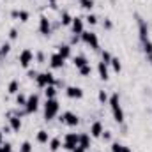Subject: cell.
<instances>
[{
  "label": "cell",
  "mask_w": 152,
  "mask_h": 152,
  "mask_svg": "<svg viewBox=\"0 0 152 152\" xmlns=\"http://www.w3.org/2000/svg\"><path fill=\"white\" fill-rule=\"evenodd\" d=\"M73 64H75L76 69H81L83 66H87V64H88V60H87V57H85V55H76V57H73Z\"/></svg>",
  "instance_id": "obj_22"
},
{
  "label": "cell",
  "mask_w": 152,
  "mask_h": 152,
  "mask_svg": "<svg viewBox=\"0 0 152 152\" xmlns=\"http://www.w3.org/2000/svg\"><path fill=\"white\" fill-rule=\"evenodd\" d=\"M108 99H110V96H108L104 90H99V92H97V101H99L101 104H106V103H108Z\"/></svg>",
  "instance_id": "obj_30"
},
{
  "label": "cell",
  "mask_w": 152,
  "mask_h": 152,
  "mask_svg": "<svg viewBox=\"0 0 152 152\" xmlns=\"http://www.w3.org/2000/svg\"><path fill=\"white\" fill-rule=\"evenodd\" d=\"M78 142H80V134L78 133H67L64 136V142H62V147L66 151H73L75 147H78Z\"/></svg>",
  "instance_id": "obj_7"
},
{
  "label": "cell",
  "mask_w": 152,
  "mask_h": 152,
  "mask_svg": "<svg viewBox=\"0 0 152 152\" xmlns=\"http://www.w3.org/2000/svg\"><path fill=\"white\" fill-rule=\"evenodd\" d=\"M78 4H80V7H83V9H87V11H92V7L96 5L94 0H78Z\"/></svg>",
  "instance_id": "obj_29"
},
{
  "label": "cell",
  "mask_w": 152,
  "mask_h": 152,
  "mask_svg": "<svg viewBox=\"0 0 152 152\" xmlns=\"http://www.w3.org/2000/svg\"><path fill=\"white\" fill-rule=\"evenodd\" d=\"M83 94H85L83 88L78 87V85H69V87H66V96H67L69 99H81Z\"/></svg>",
  "instance_id": "obj_10"
},
{
  "label": "cell",
  "mask_w": 152,
  "mask_h": 152,
  "mask_svg": "<svg viewBox=\"0 0 152 152\" xmlns=\"http://www.w3.org/2000/svg\"><path fill=\"white\" fill-rule=\"evenodd\" d=\"M85 152H87V151H85Z\"/></svg>",
  "instance_id": "obj_49"
},
{
  "label": "cell",
  "mask_w": 152,
  "mask_h": 152,
  "mask_svg": "<svg viewBox=\"0 0 152 152\" xmlns=\"http://www.w3.org/2000/svg\"><path fill=\"white\" fill-rule=\"evenodd\" d=\"M32 151H34V147H32L30 142H23V143L20 145V152H32Z\"/></svg>",
  "instance_id": "obj_34"
},
{
  "label": "cell",
  "mask_w": 152,
  "mask_h": 152,
  "mask_svg": "<svg viewBox=\"0 0 152 152\" xmlns=\"http://www.w3.org/2000/svg\"><path fill=\"white\" fill-rule=\"evenodd\" d=\"M37 71H36V69H28V71H27V76H28V78H30V80H36V78H37Z\"/></svg>",
  "instance_id": "obj_41"
},
{
  "label": "cell",
  "mask_w": 152,
  "mask_h": 152,
  "mask_svg": "<svg viewBox=\"0 0 152 152\" xmlns=\"http://www.w3.org/2000/svg\"><path fill=\"white\" fill-rule=\"evenodd\" d=\"M71 152H85V151H83V149H81V147L78 145V147H75V149H73V151H71Z\"/></svg>",
  "instance_id": "obj_45"
},
{
  "label": "cell",
  "mask_w": 152,
  "mask_h": 152,
  "mask_svg": "<svg viewBox=\"0 0 152 152\" xmlns=\"http://www.w3.org/2000/svg\"><path fill=\"white\" fill-rule=\"evenodd\" d=\"M60 112V103L57 101V97L53 99H46L44 103V120H53Z\"/></svg>",
  "instance_id": "obj_2"
},
{
  "label": "cell",
  "mask_w": 152,
  "mask_h": 152,
  "mask_svg": "<svg viewBox=\"0 0 152 152\" xmlns=\"http://www.w3.org/2000/svg\"><path fill=\"white\" fill-rule=\"evenodd\" d=\"M57 53H58V55H62V57L67 60V58L71 57V53H73L71 44H66V42H64V44H58V46H57Z\"/></svg>",
  "instance_id": "obj_17"
},
{
  "label": "cell",
  "mask_w": 152,
  "mask_h": 152,
  "mask_svg": "<svg viewBox=\"0 0 152 152\" xmlns=\"http://www.w3.org/2000/svg\"><path fill=\"white\" fill-rule=\"evenodd\" d=\"M64 64H66V58H64L62 55H58L57 51L50 55V67H51V69H62Z\"/></svg>",
  "instance_id": "obj_11"
},
{
  "label": "cell",
  "mask_w": 152,
  "mask_h": 152,
  "mask_svg": "<svg viewBox=\"0 0 152 152\" xmlns=\"http://www.w3.org/2000/svg\"><path fill=\"white\" fill-rule=\"evenodd\" d=\"M101 62H104L106 66H110V62H112V53L104 50V51L101 53Z\"/></svg>",
  "instance_id": "obj_32"
},
{
  "label": "cell",
  "mask_w": 152,
  "mask_h": 152,
  "mask_svg": "<svg viewBox=\"0 0 152 152\" xmlns=\"http://www.w3.org/2000/svg\"><path fill=\"white\" fill-rule=\"evenodd\" d=\"M85 20H87V23H88V25H97V20H99V18H97L94 12H88Z\"/></svg>",
  "instance_id": "obj_33"
},
{
  "label": "cell",
  "mask_w": 152,
  "mask_h": 152,
  "mask_svg": "<svg viewBox=\"0 0 152 152\" xmlns=\"http://www.w3.org/2000/svg\"><path fill=\"white\" fill-rule=\"evenodd\" d=\"M122 152H133V151H131L129 147H126V145H124V149H122Z\"/></svg>",
  "instance_id": "obj_47"
},
{
  "label": "cell",
  "mask_w": 152,
  "mask_h": 152,
  "mask_svg": "<svg viewBox=\"0 0 152 152\" xmlns=\"http://www.w3.org/2000/svg\"><path fill=\"white\" fill-rule=\"evenodd\" d=\"M48 147H50V151H51V152H57L60 147H62V140H60L58 136H53V138H50Z\"/></svg>",
  "instance_id": "obj_21"
},
{
  "label": "cell",
  "mask_w": 152,
  "mask_h": 152,
  "mask_svg": "<svg viewBox=\"0 0 152 152\" xmlns=\"http://www.w3.org/2000/svg\"><path fill=\"white\" fill-rule=\"evenodd\" d=\"M16 104H18V106H25V104H27V96L21 94V92H18V94H16Z\"/></svg>",
  "instance_id": "obj_31"
},
{
  "label": "cell",
  "mask_w": 152,
  "mask_h": 152,
  "mask_svg": "<svg viewBox=\"0 0 152 152\" xmlns=\"http://www.w3.org/2000/svg\"><path fill=\"white\" fill-rule=\"evenodd\" d=\"M36 58H37L39 64H44V62H46V60H44V53H42V51H37V53H36Z\"/></svg>",
  "instance_id": "obj_42"
},
{
  "label": "cell",
  "mask_w": 152,
  "mask_h": 152,
  "mask_svg": "<svg viewBox=\"0 0 152 152\" xmlns=\"http://www.w3.org/2000/svg\"><path fill=\"white\" fill-rule=\"evenodd\" d=\"M55 81H57V78H55V75H53L51 71L39 73L37 78H36V85H37L39 88H46V87H50V85H55Z\"/></svg>",
  "instance_id": "obj_3"
},
{
  "label": "cell",
  "mask_w": 152,
  "mask_h": 152,
  "mask_svg": "<svg viewBox=\"0 0 152 152\" xmlns=\"http://www.w3.org/2000/svg\"><path fill=\"white\" fill-rule=\"evenodd\" d=\"M18 34H20L18 28H11V30H9V39H11V41H16V39H18Z\"/></svg>",
  "instance_id": "obj_38"
},
{
  "label": "cell",
  "mask_w": 152,
  "mask_h": 152,
  "mask_svg": "<svg viewBox=\"0 0 152 152\" xmlns=\"http://www.w3.org/2000/svg\"><path fill=\"white\" fill-rule=\"evenodd\" d=\"M57 87L55 85H50V87H46L44 88V96H46V99H53V97H57Z\"/></svg>",
  "instance_id": "obj_27"
},
{
  "label": "cell",
  "mask_w": 152,
  "mask_h": 152,
  "mask_svg": "<svg viewBox=\"0 0 152 152\" xmlns=\"http://www.w3.org/2000/svg\"><path fill=\"white\" fill-rule=\"evenodd\" d=\"M9 51H11V42H9V41H4V42L0 44V60H4V58L9 55Z\"/></svg>",
  "instance_id": "obj_24"
},
{
  "label": "cell",
  "mask_w": 152,
  "mask_h": 152,
  "mask_svg": "<svg viewBox=\"0 0 152 152\" xmlns=\"http://www.w3.org/2000/svg\"><path fill=\"white\" fill-rule=\"evenodd\" d=\"M97 73H99V78L101 80H110V71H108V66L104 64V62H99L97 64Z\"/></svg>",
  "instance_id": "obj_19"
},
{
  "label": "cell",
  "mask_w": 152,
  "mask_h": 152,
  "mask_svg": "<svg viewBox=\"0 0 152 152\" xmlns=\"http://www.w3.org/2000/svg\"><path fill=\"white\" fill-rule=\"evenodd\" d=\"M0 143H4V133H2V129H0Z\"/></svg>",
  "instance_id": "obj_46"
},
{
  "label": "cell",
  "mask_w": 152,
  "mask_h": 152,
  "mask_svg": "<svg viewBox=\"0 0 152 152\" xmlns=\"http://www.w3.org/2000/svg\"><path fill=\"white\" fill-rule=\"evenodd\" d=\"M122 149H124V145L120 142H112V145H110V151L112 152H122Z\"/></svg>",
  "instance_id": "obj_36"
},
{
  "label": "cell",
  "mask_w": 152,
  "mask_h": 152,
  "mask_svg": "<svg viewBox=\"0 0 152 152\" xmlns=\"http://www.w3.org/2000/svg\"><path fill=\"white\" fill-rule=\"evenodd\" d=\"M110 66H112V69H113L115 73H120V71H122V64H120V58H118V57H112Z\"/></svg>",
  "instance_id": "obj_28"
},
{
  "label": "cell",
  "mask_w": 152,
  "mask_h": 152,
  "mask_svg": "<svg viewBox=\"0 0 152 152\" xmlns=\"http://www.w3.org/2000/svg\"><path fill=\"white\" fill-rule=\"evenodd\" d=\"M80 39H81V42H85L87 46H90L92 50H99V39H97V34L96 32H90V30H83L81 32V36H80Z\"/></svg>",
  "instance_id": "obj_4"
},
{
  "label": "cell",
  "mask_w": 152,
  "mask_h": 152,
  "mask_svg": "<svg viewBox=\"0 0 152 152\" xmlns=\"http://www.w3.org/2000/svg\"><path fill=\"white\" fill-rule=\"evenodd\" d=\"M9 126H11V129L12 131H20L21 129V117L20 115H16V113H11L9 115Z\"/></svg>",
  "instance_id": "obj_16"
},
{
  "label": "cell",
  "mask_w": 152,
  "mask_h": 152,
  "mask_svg": "<svg viewBox=\"0 0 152 152\" xmlns=\"http://www.w3.org/2000/svg\"><path fill=\"white\" fill-rule=\"evenodd\" d=\"M108 104H110V108H112V115H113L115 122H117V124H124L126 115H124L122 104H120V96H118V92H113V94L110 96Z\"/></svg>",
  "instance_id": "obj_1"
},
{
  "label": "cell",
  "mask_w": 152,
  "mask_h": 152,
  "mask_svg": "<svg viewBox=\"0 0 152 152\" xmlns=\"http://www.w3.org/2000/svg\"><path fill=\"white\" fill-rule=\"evenodd\" d=\"M11 16L14 18V20H20V21H28V18H30V12L28 11H25V9H14V11H11Z\"/></svg>",
  "instance_id": "obj_15"
},
{
  "label": "cell",
  "mask_w": 152,
  "mask_h": 152,
  "mask_svg": "<svg viewBox=\"0 0 152 152\" xmlns=\"http://www.w3.org/2000/svg\"><path fill=\"white\" fill-rule=\"evenodd\" d=\"M71 30H73V34H76V36H81V32L85 30V28H83V18H80V16H73Z\"/></svg>",
  "instance_id": "obj_14"
},
{
  "label": "cell",
  "mask_w": 152,
  "mask_h": 152,
  "mask_svg": "<svg viewBox=\"0 0 152 152\" xmlns=\"http://www.w3.org/2000/svg\"><path fill=\"white\" fill-rule=\"evenodd\" d=\"M101 138H103L104 142H110V140H112V131H103Z\"/></svg>",
  "instance_id": "obj_40"
},
{
  "label": "cell",
  "mask_w": 152,
  "mask_h": 152,
  "mask_svg": "<svg viewBox=\"0 0 152 152\" xmlns=\"http://www.w3.org/2000/svg\"><path fill=\"white\" fill-rule=\"evenodd\" d=\"M142 48H143V53H145L147 60L152 64V41H151V39L143 41V42H142Z\"/></svg>",
  "instance_id": "obj_20"
},
{
  "label": "cell",
  "mask_w": 152,
  "mask_h": 152,
  "mask_svg": "<svg viewBox=\"0 0 152 152\" xmlns=\"http://www.w3.org/2000/svg\"><path fill=\"white\" fill-rule=\"evenodd\" d=\"M71 21H73V16H71L67 11H62V12H60V25L67 27V25H71Z\"/></svg>",
  "instance_id": "obj_25"
},
{
  "label": "cell",
  "mask_w": 152,
  "mask_h": 152,
  "mask_svg": "<svg viewBox=\"0 0 152 152\" xmlns=\"http://www.w3.org/2000/svg\"><path fill=\"white\" fill-rule=\"evenodd\" d=\"M62 124H67L69 127H76L78 124H80V117L75 113V112H64V113L60 115V118H58Z\"/></svg>",
  "instance_id": "obj_8"
},
{
  "label": "cell",
  "mask_w": 152,
  "mask_h": 152,
  "mask_svg": "<svg viewBox=\"0 0 152 152\" xmlns=\"http://www.w3.org/2000/svg\"><path fill=\"white\" fill-rule=\"evenodd\" d=\"M0 152H12V145H11L9 142H4V143L0 145Z\"/></svg>",
  "instance_id": "obj_37"
},
{
  "label": "cell",
  "mask_w": 152,
  "mask_h": 152,
  "mask_svg": "<svg viewBox=\"0 0 152 152\" xmlns=\"http://www.w3.org/2000/svg\"><path fill=\"white\" fill-rule=\"evenodd\" d=\"M25 108V113H28V115H32V113H36L39 110V94H30V96H27V104L23 106Z\"/></svg>",
  "instance_id": "obj_6"
},
{
  "label": "cell",
  "mask_w": 152,
  "mask_h": 152,
  "mask_svg": "<svg viewBox=\"0 0 152 152\" xmlns=\"http://www.w3.org/2000/svg\"><path fill=\"white\" fill-rule=\"evenodd\" d=\"M7 92L12 94V96H16V94L20 92V81H18V80H12V81L7 85Z\"/></svg>",
  "instance_id": "obj_26"
},
{
  "label": "cell",
  "mask_w": 152,
  "mask_h": 152,
  "mask_svg": "<svg viewBox=\"0 0 152 152\" xmlns=\"http://www.w3.org/2000/svg\"><path fill=\"white\" fill-rule=\"evenodd\" d=\"M80 71V75L81 76H90L92 75V67H90V64H87V66H83L81 69H78Z\"/></svg>",
  "instance_id": "obj_35"
},
{
  "label": "cell",
  "mask_w": 152,
  "mask_h": 152,
  "mask_svg": "<svg viewBox=\"0 0 152 152\" xmlns=\"http://www.w3.org/2000/svg\"><path fill=\"white\" fill-rule=\"evenodd\" d=\"M103 131H104V126H103L101 120H94V122L90 124V136H92V138H101Z\"/></svg>",
  "instance_id": "obj_13"
},
{
  "label": "cell",
  "mask_w": 152,
  "mask_h": 152,
  "mask_svg": "<svg viewBox=\"0 0 152 152\" xmlns=\"http://www.w3.org/2000/svg\"><path fill=\"white\" fill-rule=\"evenodd\" d=\"M90 134L88 133H80V142H78V145L83 149V151H88L90 149Z\"/></svg>",
  "instance_id": "obj_18"
},
{
  "label": "cell",
  "mask_w": 152,
  "mask_h": 152,
  "mask_svg": "<svg viewBox=\"0 0 152 152\" xmlns=\"http://www.w3.org/2000/svg\"><path fill=\"white\" fill-rule=\"evenodd\" d=\"M34 58H36V55L32 53V50H30V48L21 50V53L18 55V62H20V66H21V67H25V69H28V67H30V64L34 62Z\"/></svg>",
  "instance_id": "obj_5"
},
{
  "label": "cell",
  "mask_w": 152,
  "mask_h": 152,
  "mask_svg": "<svg viewBox=\"0 0 152 152\" xmlns=\"http://www.w3.org/2000/svg\"><path fill=\"white\" fill-rule=\"evenodd\" d=\"M103 27H104L106 30H112V28H113V23H112V20H110V18H104V21H103Z\"/></svg>",
  "instance_id": "obj_39"
},
{
  "label": "cell",
  "mask_w": 152,
  "mask_h": 152,
  "mask_svg": "<svg viewBox=\"0 0 152 152\" xmlns=\"http://www.w3.org/2000/svg\"><path fill=\"white\" fill-rule=\"evenodd\" d=\"M39 32L42 36H50L51 34V21L48 20V16H41L39 18Z\"/></svg>",
  "instance_id": "obj_12"
},
{
  "label": "cell",
  "mask_w": 152,
  "mask_h": 152,
  "mask_svg": "<svg viewBox=\"0 0 152 152\" xmlns=\"http://www.w3.org/2000/svg\"><path fill=\"white\" fill-rule=\"evenodd\" d=\"M11 131H12V129H11V126H9V124H5V126L2 127V133H4V134H9Z\"/></svg>",
  "instance_id": "obj_43"
},
{
  "label": "cell",
  "mask_w": 152,
  "mask_h": 152,
  "mask_svg": "<svg viewBox=\"0 0 152 152\" xmlns=\"http://www.w3.org/2000/svg\"><path fill=\"white\" fill-rule=\"evenodd\" d=\"M36 138H37L39 143H42V145H44V143H48V142H50V133H48L46 129H39Z\"/></svg>",
  "instance_id": "obj_23"
},
{
  "label": "cell",
  "mask_w": 152,
  "mask_h": 152,
  "mask_svg": "<svg viewBox=\"0 0 152 152\" xmlns=\"http://www.w3.org/2000/svg\"><path fill=\"white\" fill-rule=\"evenodd\" d=\"M136 20H138V36H140V42H143V41L151 39V36H149V25H147V21H145L142 16H138V14H136Z\"/></svg>",
  "instance_id": "obj_9"
},
{
  "label": "cell",
  "mask_w": 152,
  "mask_h": 152,
  "mask_svg": "<svg viewBox=\"0 0 152 152\" xmlns=\"http://www.w3.org/2000/svg\"><path fill=\"white\" fill-rule=\"evenodd\" d=\"M81 39H80V36H76V34H73V37H71V44H78Z\"/></svg>",
  "instance_id": "obj_44"
},
{
  "label": "cell",
  "mask_w": 152,
  "mask_h": 152,
  "mask_svg": "<svg viewBox=\"0 0 152 152\" xmlns=\"http://www.w3.org/2000/svg\"><path fill=\"white\" fill-rule=\"evenodd\" d=\"M46 2H50V4H57V0H46Z\"/></svg>",
  "instance_id": "obj_48"
}]
</instances>
